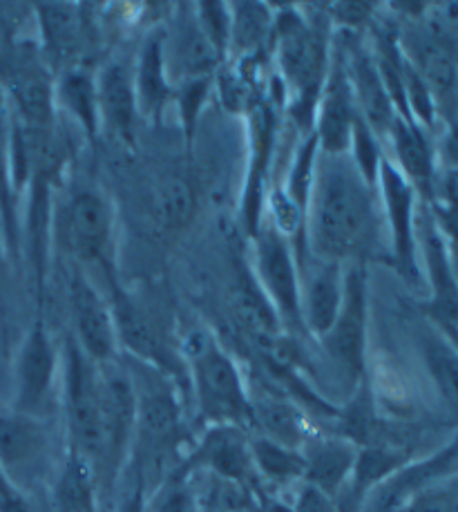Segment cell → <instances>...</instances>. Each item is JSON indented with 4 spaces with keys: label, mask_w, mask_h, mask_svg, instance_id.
Returning <instances> with one entry per match:
<instances>
[{
    "label": "cell",
    "mask_w": 458,
    "mask_h": 512,
    "mask_svg": "<svg viewBox=\"0 0 458 512\" xmlns=\"http://www.w3.org/2000/svg\"><path fill=\"white\" fill-rule=\"evenodd\" d=\"M378 188L349 155H322L307 208V246L318 260L367 264L380 258Z\"/></svg>",
    "instance_id": "obj_1"
},
{
    "label": "cell",
    "mask_w": 458,
    "mask_h": 512,
    "mask_svg": "<svg viewBox=\"0 0 458 512\" xmlns=\"http://www.w3.org/2000/svg\"><path fill=\"white\" fill-rule=\"evenodd\" d=\"M329 18L304 16L302 9L284 7L275 12L273 52L278 61L280 83L291 94V117L307 132L313 130L320 92L333 59Z\"/></svg>",
    "instance_id": "obj_2"
},
{
    "label": "cell",
    "mask_w": 458,
    "mask_h": 512,
    "mask_svg": "<svg viewBox=\"0 0 458 512\" xmlns=\"http://www.w3.org/2000/svg\"><path fill=\"white\" fill-rule=\"evenodd\" d=\"M190 394L206 425H237L251 430V394L235 358L211 334L190 336L184 354Z\"/></svg>",
    "instance_id": "obj_3"
},
{
    "label": "cell",
    "mask_w": 458,
    "mask_h": 512,
    "mask_svg": "<svg viewBox=\"0 0 458 512\" xmlns=\"http://www.w3.org/2000/svg\"><path fill=\"white\" fill-rule=\"evenodd\" d=\"M63 410L68 452L88 461L99 474L103 459V407L99 365L83 354L70 336L63 356ZM99 483V481H97Z\"/></svg>",
    "instance_id": "obj_4"
},
{
    "label": "cell",
    "mask_w": 458,
    "mask_h": 512,
    "mask_svg": "<svg viewBox=\"0 0 458 512\" xmlns=\"http://www.w3.org/2000/svg\"><path fill=\"white\" fill-rule=\"evenodd\" d=\"M369 273L367 264H345V291L333 327L318 343L338 367L351 392L367 378Z\"/></svg>",
    "instance_id": "obj_5"
},
{
    "label": "cell",
    "mask_w": 458,
    "mask_h": 512,
    "mask_svg": "<svg viewBox=\"0 0 458 512\" xmlns=\"http://www.w3.org/2000/svg\"><path fill=\"white\" fill-rule=\"evenodd\" d=\"M65 237L76 260L114 278L117 213L112 199L94 184H76L65 202Z\"/></svg>",
    "instance_id": "obj_6"
},
{
    "label": "cell",
    "mask_w": 458,
    "mask_h": 512,
    "mask_svg": "<svg viewBox=\"0 0 458 512\" xmlns=\"http://www.w3.org/2000/svg\"><path fill=\"white\" fill-rule=\"evenodd\" d=\"M101 407H103V459L97 481L114 486L123 468L130 463L137 436V390L128 367L112 360L99 365Z\"/></svg>",
    "instance_id": "obj_7"
},
{
    "label": "cell",
    "mask_w": 458,
    "mask_h": 512,
    "mask_svg": "<svg viewBox=\"0 0 458 512\" xmlns=\"http://www.w3.org/2000/svg\"><path fill=\"white\" fill-rule=\"evenodd\" d=\"M253 242V278L271 302L286 329L304 331L300 320V264L293 244L271 226L262 222L251 237Z\"/></svg>",
    "instance_id": "obj_8"
},
{
    "label": "cell",
    "mask_w": 458,
    "mask_h": 512,
    "mask_svg": "<svg viewBox=\"0 0 458 512\" xmlns=\"http://www.w3.org/2000/svg\"><path fill=\"white\" fill-rule=\"evenodd\" d=\"M378 197L380 208L389 233V262L400 278L409 284H421V260H418V240H416V220H418V199L414 186L400 175V170L391 164L385 155L383 166L378 173Z\"/></svg>",
    "instance_id": "obj_9"
},
{
    "label": "cell",
    "mask_w": 458,
    "mask_h": 512,
    "mask_svg": "<svg viewBox=\"0 0 458 512\" xmlns=\"http://www.w3.org/2000/svg\"><path fill=\"white\" fill-rule=\"evenodd\" d=\"M61 372L59 349L47 329L45 320L38 318L27 329L18 347L14 367V405L12 410L43 419L50 412L56 396V381Z\"/></svg>",
    "instance_id": "obj_10"
},
{
    "label": "cell",
    "mask_w": 458,
    "mask_h": 512,
    "mask_svg": "<svg viewBox=\"0 0 458 512\" xmlns=\"http://www.w3.org/2000/svg\"><path fill=\"white\" fill-rule=\"evenodd\" d=\"M418 260H423L421 273L429 282L427 316L445 338L458 347V278L447 255L441 231L434 222L432 208L421 202L416 220Z\"/></svg>",
    "instance_id": "obj_11"
},
{
    "label": "cell",
    "mask_w": 458,
    "mask_h": 512,
    "mask_svg": "<svg viewBox=\"0 0 458 512\" xmlns=\"http://www.w3.org/2000/svg\"><path fill=\"white\" fill-rule=\"evenodd\" d=\"M400 50L434 94L438 117L450 123L458 115V54L454 43L432 27H412L398 36Z\"/></svg>",
    "instance_id": "obj_12"
},
{
    "label": "cell",
    "mask_w": 458,
    "mask_h": 512,
    "mask_svg": "<svg viewBox=\"0 0 458 512\" xmlns=\"http://www.w3.org/2000/svg\"><path fill=\"white\" fill-rule=\"evenodd\" d=\"M72 338L92 363L106 365L119 358V338L110 300L103 298L88 273L74 269L68 282Z\"/></svg>",
    "instance_id": "obj_13"
},
{
    "label": "cell",
    "mask_w": 458,
    "mask_h": 512,
    "mask_svg": "<svg viewBox=\"0 0 458 512\" xmlns=\"http://www.w3.org/2000/svg\"><path fill=\"white\" fill-rule=\"evenodd\" d=\"M248 434L251 432L237 425H208L202 439L193 445L170 477L188 479L190 472L208 470L217 479L251 490L257 474L248 448Z\"/></svg>",
    "instance_id": "obj_14"
},
{
    "label": "cell",
    "mask_w": 458,
    "mask_h": 512,
    "mask_svg": "<svg viewBox=\"0 0 458 512\" xmlns=\"http://www.w3.org/2000/svg\"><path fill=\"white\" fill-rule=\"evenodd\" d=\"M454 474H458V434L427 457L407 461L378 483L362 501V512H400L423 490Z\"/></svg>",
    "instance_id": "obj_15"
},
{
    "label": "cell",
    "mask_w": 458,
    "mask_h": 512,
    "mask_svg": "<svg viewBox=\"0 0 458 512\" xmlns=\"http://www.w3.org/2000/svg\"><path fill=\"white\" fill-rule=\"evenodd\" d=\"M248 123H251V150H248V168L244 179L242 191V204H240V217L244 224V231L248 237H253L264 222L266 211V184H269V173L273 164L275 153V135H278V121H275V110L269 103L257 101L248 112Z\"/></svg>",
    "instance_id": "obj_16"
},
{
    "label": "cell",
    "mask_w": 458,
    "mask_h": 512,
    "mask_svg": "<svg viewBox=\"0 0 458 512\" xmlns=\"http://www.w3.org/2000/svg\"><path fill=\"white\" fill-rule=\"evenodd\" d=\"M0 85L16 121L36 130L56 126L54 79L47 65L14 56L0 70Z\"/></svg>",
    "instance_id": "obj_17"
},
{
    "label": "cell",
    "mask_w": 458,
    "mask_h": 512,
    "mask_svg": "<svg viewBox=\"0 0 458 512\" xmlns=\"http://www.w3.org/2000/svg\"><path fill=\"white\" fill-rule=\"evenodd\" d=\"M358 119L356 99H353L345 59L340 50H333L331 68L320 92L313 135L318 139L322 155H347L353 137V123Z\"/></svg>",
    "instance_id": "obj_18"
},
{
    "label": "cell",
    "mask_w": 458,
    "mask_h": 512,
    "mask_svg": "<svg viewBox=\"0 0 458 512\" xmlns=\"http://www.w3.org/2000/svg\"><path fill=\"white\" fill-rule=\"evenodd\" d=\"M50 436L43 419L27 416L16 410L0 412V466L18 488L41 477Z\"/></svg>",
    "instance_id": "obj_19"
},
{
    "label": "cell",
    "mask_w": 458,
    "mask_h": 512,
    "mask_svg": "<svg viewBox=\"0 0 458 512\" xmlns=\"http://www.w3.org/2000/svg\"><path fill=\"white\" fill-rule=\"evenodd\" d=\"M345 291V264L318 260L300 264V320L304 334L320 340L333 327Z\"/></svg>",
    "instance_id": "obj_20"
},
{
    "label": "cell",
    "mask_w": 458,
    "mask_h": 512,
    "mask_svg": "<svg viewBox=\"0 0 458 512\" xmlns=\"http://www.w3.org/2000/svg\"><path fill=\"white\" fill-rule=\"evenodd\" d=\"M387 141L394 153V164L400 175L414 186L418 199L425 204H434L436 179H438V159L436 144L429 139V132L414 121L396 117L387 132Z\"/></svg>",
    "instance_id": "obj_21"
},
{
    "label": "cell",
    "mask_w": 458,
    "mask_h": 512,
    "mask_svg": "<svg viewBox=\"0 0 458 512\" xmlns=\"http://www.w3.org/2000/svg\"><path fill=\"white\" fill-rule=\"evenodd\" d=\"M184 12L175 18L173 30L164 32V56L173 85L188 79L215 77L217 65L224 61L199 30L193 5L184 7Z\"/></svg>",
    "instance_id": "obj_22"
},
{
    "label": "cell",
    "mask_w": 458,
    "mask_h": 512,
    "mask_svg": "<svg viewBox=\"0 0 458 512\" xmlns=\"http://www.w3.org/2000/svg\"><path fill=\"white\" fill-rule=\"evenodd\" d=\"M345 59V70L349 85L356 99L358 115L367 121V126L376 132L380 139H387L391 123L398 117L394 103L389 99V92L380 79L378 65L374 54L360 45H349L347 50H340Z\"/></svg>",
    "instance_id": "obj_23"
},
{
    "label": "cell",
    "mask_w": 458,
    "mask_h": 512,
    "mask_svg": "<svg viewBox=\"0 0 458 512\" xmlns=\"http://www.w3.org/2000/svg\"><path fill=\"white\" fill-rule=\"evenodd\" d=\"M300 452L304 459L302 483H309L336 499L349 483L353 466H356V445L338 434H311L302 443Z\"/></svg>",
    "instance_id": "obj_24"
},
{
    "label": "cell",
    "mask_w": 458,
    "mask_h": 512,
    "mask_svg": "<svg viewBox=\"0 0 458 512\" xmlns=\"http://www.w3.org/2000/svg\"><path fill=\"white\" fill-rule=\"evenodd\" d=\"M97 94L101 128L132 144L137 130L139 101L135 90V72L126 61H110L97 72Z\"/></svg>",
    "instance_id": "obj_25"
},
{
    "label": "cell",
    "mask_w": 458,
    "mask_h": 512,
    "mask_svg": "<svg viewBox=\"0 0 458 512\" xmlns=\"http://www.w3.org/2000/svg\"><path fill=\"white\" fill-rule=\"evenodd\" d=\"M34 12L47 70H59L61 65L72 68L70 59L83 41L81 7L65 3H43L36 5Z\"/></svg>",
    "instance_id": "obj_26"
},
{
    "label": "cell",
    "mask_w": 458,
    "mask_h": 512,
    "mask_svg": "<svg viewBox=\"0 0 458 512\" xmlns=\"http://www.w3.org/2000/svg\"><path fill=\"white\" fill-rule=\"evenodd\" d=\"M135 90L139 101V115L157 121L173 101L175 85L168 74L164 56V32L150 34L141 45L139 59L135 63Z\"/></svg>",
    "instance_id": "obj_27"
},
{
    "label": "cell",
    "mask_w": 458,
    "mask_h": 512,
    "mask_svg": "<svg viewBox=\"0 0 458 512\" xmlns=\"http://www.w3.org/2000/svg\"><path fill=\"white\" fill-rule=\"evenodd\" d=\"M54 103L56 110H63L85 137L94 139L101 130L97 74L85 68H65L54 79Z\"/></svg>",
    "instance_id": "obj_28"
},
{
    "label": "cell",
    "mask_w": 458,
    "mask_h": 512,
    "mask_svg": "<svg viewBox=\"0 0 458 512\" xmlns=\"http://www.w3.org/2000/svg\"><path fill=\"white\" fill-rule=\"evenodd\" d=\"M231 307L237 325H240L255 343L271 349L275 340L282 338V320L275 314V309L271 307V302L266 300L262 289L257 287L253 273L237 280L231 293Z\"/></svg>",
    "instance_id": "obj_29"
},
{
    "label": "cell",
    "mask_w": 458,
    "mask_h": 512,
    "mask_svg": "<svg viewBox=\"0 0 458 512\" xmlns=\"http://www.w3.org/2000/svg\"><path fill=\"white\" fill-rule=\"evenodd\" d=\"M251 430L295 450L311 436L298 407L273 394L251 396Z\"/></svg>",
    "instance_id": "obj_30"
},
{
    "label": "cell",
    "mask_w": 458,
    "mask_h": 512,
    "mask_svg": "<svg viewBox=\"0 0 458 512\" xmlns=\"http://www.w3.org/2000/svg\"><path fill=\"white\" fill-rule=\"evenodd\" d=\"M275 7L264 3H231V45L235 61L255 59L273 43Z\"/></svg>",
    "instance_id": "obj_31"
},
{
    "label": "cell",
    "mask_w": 458,
    "mask_h": 512,
    "mask_svg": "<svg viewBox=\"0 0 458 512\" xmlns=\"http://www.w3.org/2000/svg\"><path fill=\"white\" fill-rule=\"evenodd\" d=\"M248 448H251L257 479L278 488L291 486V483H302L304 459L300 450L271 441L260 434H248Z\"/></svg>",
    "instance_id": "obj_32"
},
{
    "label": "cell",
    "mask_w": 458,
    "mask_h": 512,
    "mask_svg": "<svg viewBox=\"0 0 458 512\" xmlns=\"http://www.w3.org/2000/svg\"><path fill=\"white\" fill-rule=\"evenodd\" d=\"M412 459V448H407L403 443L362 445V448H358L356 466H353L349 486L365 499L378 483H383Z\"/></svg>",
    "instance_id": "obj_33"
},
{
    "label": "cell",
    "mask_w": 458,
    "mask_h": 512,
    "mask_svg": "<svg viewBox=\"0 0 458 512\" xmlns=\"http://www.w3.org/2000/svg\"><path fill=\"white\" fill-rule=\"evenodd\" d=\"M97 474L88 461L68 452L54 483L56 512H99Z\"/></svg>",
    "instance_id": "obj_34"
},
{
    "label": "cell",
    "mask_w": 458,
    "mask_h": 512,
    "mask_svg": "<svg viewBox=\"0 0 458 512\" xmlns=\"http://www.w3.org/2000/svg\"><path fill=\"white\" fill-rule=\"evenodd\" d=\"M423 360L445 405L458 416V347L436 327L421 336Z\"/></svg>",
    "instance_id": "obj_35"
},
{
    "label": "cell",
    "mask_w": 458,
    "mask_h": 512,
    "mask_svg": "<svg viewBox=\"0 0 458 512\" xmlns=\"http://www.w3.org/2000/svg\"><path fill=\"white\" fill-rule=\"evenodd\" d=\"M195 191L186 177H161L152 191V213L161 229L168 233L184 231L195 215Z\"/></svg>",
    "instance_id": "obj_36"
},
{
    "label": "cell",
    "mask_w": 458,
    "mask_h": 512,
    "mask_svg": "<svg viewBox=\"0 0 458 512\" xmlns=\"http://www.w3.org/2000/svg\"><path fill=\"white\" fill-rule=\"evenodd\" d=\"M318 159H320L318 139L313 132H307V135L300 139V146L295 150L289 170H286L284 186H280L284 195L289 197L304 215H307L313 182H316Z\"/></svg>",
    "instance_id": "obj_37"
},
{
    "label": "cell",
    "mask_w": 458,
    "mask_h": 512,
    "mask_svg": "<svg viewBox=\"0 0 458 512\" xmlns=\"http://www.w3.org/2000/svg\"><path fill=\"white\" fill-rule=\"evenodd\" d=\"M374 130L367 126V121L358 115L356 123H353V137H351V146H349V159L353 161V166L358 168V173L365 177V182L376 186L378 184V173L380 166H383V144Z\"/></svg>",
    "instance_id": "obj_38"
},
{
    "label": "cell",
    "mask_w": 458,
    "mask_h": 512,
    "mask_svg": "<svg viewBox=\"0 0 458 512\" xmlns=\"http://www.w3.org/2000/svg\"><path fill=\"white\" fill-rule=\"evenodd\" d=\"M213 83H215V77L188 79V81L175 83L173 101L177 103L181 130H184L186 141H193V137H195L197 121H199V117H202L208 97H211Z\"/></svg>",
    "instance_id": "obj_39"
},
{
    "label": "cell",
    "mask_w": 458,
    "mask_h": 512,
    "mask_svg": "<svg viewBox=\"0 0 458 512\" xmlns=\"http://www.w3.org/2000/svg\"><path fill=\"white\" fill-rule=\"evenodd\" d=\"M199 30L211 43L217 54L226 59L231 45V3H197L193 5Z\"/></svg>",
    "instance_id": "obj_40"
},
{
    "label": "cell",
    "mask_w": 458,
    "mask_h": 512,
    "mask_svg": "<svg viewBox=\"0 0 458 512\" xmlns=\"http://www.w3.org/2000/svg\"><path fill=\"white\" fill-rule=\"evenodd\" d=\"M400 512H458V474L429 486Z\"/></svg>",
    "instance_id": "obj_41"
},
{
    "label": "cell",
    "mask_w": 458,
    "mask_h": 512,
    "mask_svg": "<svg viewBox=\"0 0 458 512\" xmlns=\"http://www.w3.org/2000/svg\"><path fill=\"white\" fill-rule=\"evenodd\" d=\"M152 512H199L197 497L193 488L188 486V479L170 477L164 486L159 488Z\"/></svg>",
    "instance_id": "obj_42"
},
{
    "label": "cell",
    "mask_w": 458,
    "mask_h": 512,
    "mask_svg": "<svg viewBox=\"0 0 458 512\" xmlns=\"http://www.w3.org/2000/svg\"><path fill=\"white\" fill-rule=\"evenodd\" d=\"M429 208H432L434 222L438 226V231H441L447 255H450V262L458 278V208L441 202L429 204Z\"/></svg>",
    "instance_id": "obj_43"
},
{
    "label": "cell",
    "mask_w": 458,
    "mask_h": 512,
    "mask_svg": "<svg viewBox=\"0 0 458 512\" xmlns=\"http://www.w3.org/2000/svg\"><path fill=\"white\" fill-rule=\"evenodd\" d=\"M132 466V479L126 488V495L121 497L117 512H148V479L135 461Z\"/></svg>",
    "instance_id": "obj_44"
},
{
    "label": "cell",
    "mask_w": 458,
    "mask_h": 512,
    "mask_svg": "<svg viewBox=\"0 0 458 512\" xmlns=\"http://www.w3.org/2000/svg\"><path fill=\"white\" fill-rule=\"evenodd\" d=\"M324 14H327L329 23H336L353 30V27L365 25L369 18L374 16V7L365 3H336L324 9Z\"/></svg>",
    "instance_id": "obj_45"
},
{
    "label": "cell",
    "mask_w": 458,
    "mask_h": 512,
    "mask_svg": "<svg viewBox=\"0 0 458 512\" xmlns=\"http://www.w3.org/2000/svg\"><path fill=\"white\" fill-rule=\"evenodd\" d=\"M293 512H336V499L324 495L322 490L302 483L293 501Z\"/></svg>",
    "instance_id": "obj_46"
},
{
    "label": "cell",
    "mask_w": 458,
    "mask_h": 512,
    "mask_svg": "<svg viewBox=\"0 0 458 512\" xmlns=\"http://www.w3.org/2000/svg\"><path fill=\"white\" fill-rule=\"evenodd\" d=\"M436 159L443 164V170H458V115L445 123V130L436 144Z\"/></svg>",
    "instance_id": "obj_47"
},
{
    "label": "cell",
    "mask_w": 458,
    "mask_h": 512,
    "mask_svg": "<svg viewBox=\"0 0 458 512\" xmlns=\"http://www.w3.org/2000/svg\"><path fill=\"white\" fill-rule=\"evenodd\" d=\"M434 202L458 208V170H443V173H438Z\"/></svg>",
    "instance_id": "obj_48"
},
{
    "label": "cell",
    "mask_w": 458,
    "mask_h": 512,
    "mask_svg": "<svg viewBox=\"0 0 458 512\" xmlns=\"http://www.w3.org/2000/svg\"><path fill=\"white\" fill-rule=\"evenodd\" d=\"M362 499L356 490H353L349 483L340 490L336 497V512H362Z\"/></svg>",
    "instance_id": "obj_49"
},
{
    "label": "cell",
    "mask_w": 458,
    "mask_h": 512,
    "mask_svg": "<svg viewBox=\"0 0 458 512\" xmlns=\"http://www.w3.org/2000/svg\"><path fill=\"white\" fill-rule=\"evenodd\" d=\"M264 512H293V508L282 504V501H269V504L264 506Z\"/></svg>",
    "instance_id": "obj_50"
},
{
    "label": "cell",
    "mask_w": 458,
    "mask_h": 512,
    "mask_svg": "<svg viewBox=\"0 0 458 512\" xmlns=\"http://www.w3.org/2000/svg\"><path fill=\"white\" fill-rule=\"evenodd\" d=\"M3 278H5V251L0 246V287H3Z\"/></svg>",
    "instance_id": "obj_51"
},
{
    "label": "cell",
    "mask_w": 458,
    "mask_h": 512,
    "mask_svg": "<svg viewBox=\"0 0 458 512\" xmlns=\"http://www.w3.org/2000/svg\"><path fill=\"white\" fill-rule=\"evenodd\" d=\"M219 512H231V510H219Z\"/></svg>",
    "instance_id": "obj_52"
}]
</instances>
